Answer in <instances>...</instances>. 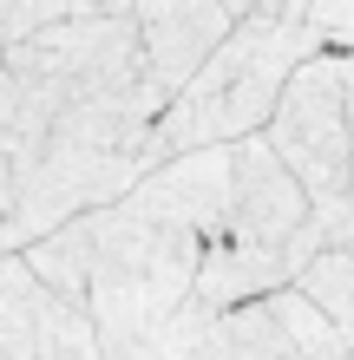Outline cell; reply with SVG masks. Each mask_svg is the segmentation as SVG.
<instances>
[{
  "mask_svg": "<svg viewBox=\"0 0 354 360\" xmlns=\"http://www.w3.org/2000/svg\"><path fill=\"white\" fill-rule=\"evenodd\" d=\"M158 86L118 92V98H92L59 112L46 131L0 144V164H7V190H0V243L7 256L33 249L39 236L66 229L92 210L125 203L132 190L158 171V118H164Z\"/></svg>",
  "mask_w": 354,
  "mask_h": 360,
  "instance_id": "6da1fadb",
  "label": "cell"
},
{
  "mask_svg": "<svg viewBox=\"0 0 354 360\" xmlns=\"http://www.w3.org/2000/svg\"><path fill=\"white\" fill-rule=\"evenodd\" d=\"M322 53H328V39L308 20V0H263L249 20H236V33L191 79V92H177L164 105L158 138H151L158 164L184 158V151H210V144L263 138L282 92H289V79Z\"/></svg>",
  "mask_w": 354,
  "mask_h": 360,
  "instance_id": "7a4b0ae2",
  "label": "cell"
},
{
  "mask_svg": "<svg viewBox=\"0 0 354 360\" xmlns=\"http://www.w3.org/2000/svg\"><path fill=\"white\" fill-rule=\"evenodd\" d=\"M138 86H151V59H144V33L132 13L59 20V27L7 46V66H0V144L46 131L72 105L118 98Z\"/></svg>",
  "mask_w": 354,
  "mask_h": 360,
  "instance_id": "3957f363",
  "label": "cell"
},
{
  "mask_svg": "<svg viewBox=\"0 0 354 360\" xmlns=\"http://www.w3.org/2000/svg\"><path fill=\"white\" fill-rule=\"evenodd\" d=\"M269 144L289 171L302 177V190L328 203H354V131H348V79H341V53H322L289 79V92L269 118Z\"/></svg>",
  "mask_w": 354,
  "mask_h": 360,
  "instance_id": "277c9868",
  "label": "cell"
},
{
  "mask_svg": "<svg viewBox=\"0 0 354 360\" xmlns=\"http://www.w3.org/2000/svg\"><path fill=\"white\" fill-rule=\"evenodd\" d=\"M308 217H315V197H308L302 177L276 158V144L269 138H243L236 144V217H230V236L223 243L243 249V256H256V262H269L289 288H296L289 249H296V236L308 229Z\"/></svg>",
  "mask_w": 354,
  "mask_h": 360,
  "instance_id": "5b68a950",
  "label": "cell"
},
{
  "mask_svg": "<svg viewBox=\"0 0 354 360\" xmlns=\"http://www.w3.org/2000/svg\"><path fill=\"white\" fill-rule=\"evenodd\" d=\"M125 203L144 210V217L164 223V229H191V236H203L217 249L230 236V217H236V144L164 158Z\"/></svg>",
  "mask_w": 354,
  "mask_h": 360,
  "instance_id": "8992f818",
  "label": "cell"
},
{
  "mask_svg": "<svg viewBox=\"0 0 354 360\" xmlns=\"http://www.w3.org/2000/svg\"><path fill=\"white\" fill-rule=\"evenodd\" d=\"M132 20L144 33L151 86L164 98L191 92V79L217 59V46L236 33V13L223 0H132Z\"/></svg>",
  "mask_w": 354,
  "mask_h": 360,
  "instance_id": "52a82bcc",
  "label": "cell"
},
{
  "mask_svg": "<svg viewBox=\"0 0 354 360\" xmlns=\"http://www.w3.org/2000/svg\"><path fill=\"white\" fill-rule=\"evenodd\" d=\"M33 360H106L99 321L86 302L59 288H39V334H33Z\"/></svg>",
  "mask_w": 354,
  "mask_h": 360,
  "instance_id": "ba28073f",
  "label": "cell"
},
{
  "mask_svg": "<svg viewBox=\"0 0 354 360\" xmlns=\"http://www.w3.org/2000/svg\"><path fill=\"white\" fill-rule=\"evenodd\" d=\"M269 314H276V328L296 341V354H302V360H354L348 334L328 321V314L308 302L302 288H276V295H269Z\"/></svg>",
  "mask_w": 354,
  "mask_h": 360,
  "instance_id": "9c48e42d",
  "label": "cell"
},
{
  "mask_svg": "<svg viewBox=\"0 0 354 360\" xmlns=\"http://www.w3.org/2000/svg\"><path fill=\"white\" fill-rule=\"evenodd\" d=\"M296 288L348 334V347H354V249H328V256H315V262L302 269Z\"/></svg>",
  "mask_w": 354,
  "mask_h": 360,
  "instance_id": "30bf717a",
  "label": "cell"
},
{
  "mask_svg": "<svg viewBox=\"0 0 354 360\" xmlns=\"http://www.w3.org/2000/svg\"><path fill=\"white\" fill-rule=\"evenodd\" d=\"M92 13H132V0H0V39L20 46L59 20H92Z\"/></svg>",
  "mask_w": 354,
  "mask_h": 360,
  "instance_id": "8fae6325",
  "label": "cell"
},
{
  "mask_svg": "<svg viewBox=\"0 0 354 360\" xmlns=\"http://www.w3.org/2000/svg\"><path fill=\"white\" fill-rule=\"evenodd\" d=\"M223 360H302L296 341L276 328L269 302H249L236 314H223Z\"/></svg>",
  "mask_w": 354,
  "mask_h": 360,
  "instance_id": "7c38bea8",
  "label": "cell"
},
{
  "mask_svg": "<svg viewBox=\"0 0 354 360\" xmlns=\"http://www.w3.org/2000/svg\"><path fill=\"white\" fill-rule=\"evenodd\" d=\"M308 20L328 39V53H354V0H308Z\"/></svg>",
  "mask_w": 354,
  "mask_h": 360,
  "instance_id": "4fadbf2b",
  "label": "cell"
},
{
  "mask_svg": "<svg viewBox=\"0 0 354 360\" xmlns=\"http://www.w3.org/2000/svg\"><path fill=\"white\" fill-rule=\"evenodd\" d=\"M341 79H348V131H354V53H341Z\"/></svg>",
  "mask_w": 354,
  "mask_h": 360,
  "instance_id": "5bb4252c",
  "label": "cell"
},
{
  "mask_svg": "<svg viewBox=\"0 0 354 360\" xmlns=\"http://www.w3.org/2000/svg\"><path fill=\"white\" fill-rule=\"evenodd\" d=\"M223 7H230L236 20H249V13H256V7H263V0H223Z\"/></svg>",
  "mask_w": 354,
  "mask_h": 360,
  "instance_id": "9a60e30c",
  "label": "cell"
}]
</instances>
